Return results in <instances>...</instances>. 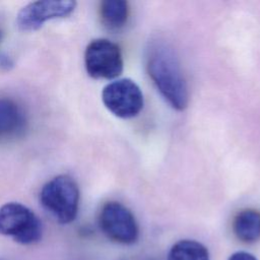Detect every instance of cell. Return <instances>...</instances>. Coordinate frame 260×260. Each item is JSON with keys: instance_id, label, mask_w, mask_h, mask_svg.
Masks as SVG:
<instances>
[{"instance_id": "obj_1", "label": "cell", "mask_w": 260, "mask_h": 260, "mask_svg": "<svg viewBox=\"0 0 260 260\" xmlns=\"http://www.w3.org/2000/svg\"><path fill=\"white\" fill-rule=\"evenodd\" d=\"M147 71L161 95L177 110L189 101L187 83L173 48L162 41L151 42L147 50Z\"/></svg>"}, {"instance_id": "obj_2", "label": "cell", "mask_w": 260, "mask_h": 260, "mask_svg": "<svg viewBox=\"0 0 260 260\" xmlns=\"http://www.w3.org/2000/svg\"><path fill=\"white\" fill-rule=\"evenodd\" d=\"M79 189L73 178L59 175L48 181L40 192L42 206L60 223L73 221L78 212Z\"/></svg>"}, {"instance_id": "obj_3", "label": "cell", "mask_w": 260, "mask_h": 260, "mask_svg": "<svg viewBox=\"0 0 260 260\" xmlns=\"http://www.w3.org/2000/svg\"><path fill=\"white\" fill-rule=\"evenodd\" d=\"M0 235L22 245H31L42 238V222L25 205L8 202L0 207Z\"/></svg>"}, {"instance_id": "obj_4", "label": "cell", "mask_w": 260, "mask_h": 260, "mask_svg": "<svg viewBox=\"0 0 260 260\" xmlns=\"http://www.w3.org/2000/svg\"><path fill=\"white\" fill-rule=\"evenodd\" d=\"M99 224L105 236L118 244L132 245L139 238V226L133 213L120 202L110 201L104 204Z\"/></svg>"}, {"instance_id": "obj_5", "label": "cell", "mask_w": 260, "mask_h": 260, "mask_svg": "<svg viewBox=\"0 0 260 260\" xmlns=\"http://www.w3.org/2000/svg\"><path fill=\"white\" fill-rule=\"evenodd\" d=\"M84 65L89 76L95 79H113L123 71L120 48L107 39L91 41L84 52Z\"/></svg>"}, {"instance_id": "obj_6", "label": "cell", "mask_w": 260, "mask_h": 260, "mask_svg": "<svg viewBox=\"0 0 260 260\" xmlns=\"http://www.w3.org/2000/svg\"><path fill=\"white\" fill-rule=\"evenodd\" d=\"M102 100L112 114L123 119L137 116L143 108V94L139 86L129 78L107 84L103 89Z\"/></svg>"}, {"instance_id": "obj_7", "label": "cell", "mask_w": 260, "mask_h": 260, "mask_svg": "<svg viewBox=\"0 0 260 260\" xmlns=\"http://www.w3.org/2000/svg\"><path fill=\"white\" fill-rule=\"evenodd\" d=\"M75 1H35L23 6L17 13L16 24L25 31L39 29L45 22L52 19L63 18L75 9Z\"/></svg>"}, {"instance_id": "obj_8", "label": "cell", "mask_w": 260, "mask_h": 260, "mask_svg": "<svg viewBox=\"0 0 260 260\" xmlns=\"http://www.w3.org/2000/svg\"><path fill=\"white\" fill-rule=\"evenodd\" d=\"M25 126V116L21 107L13 100L0 98V138L19 135Z\"/></svg>"}, {"instance_id": "obj_9", "label": "cell", "mask_w": 260, "mask_h": 260, "mask_svg": "<svg viewBox=\"0 0 260 260\" xmlns=\"http://www.w3.org/2000/svg\"><path fill=\"white\" fill-rule=\"evenodd\" d=\"M233 232L243 243L258 242L260 240V211L252 208L241 210L234 218Z\"/></svg>"}, {"instance_id": "obj_10", "label": "cell", "mask_w": 260, "mask_h": 260, "mask_svg": "<svg viewBox=\"0 0 260 260\" xmlns=\"http://www.w3.org/2000/svg\"><path fill=\"white\" fill-rule=\"evenodd\" d=\"M129 15L128 3L123 0H105L100 5V16L105 26L119 29L125 25Z\"/></svg>"}, {"instance_id": "obj_11", "label": "cell", "mask_w": 260, "mask_h": 260, "mask_svg": "<svg viewBox=\"0 0 260 260\" xmlns=\"http://www.w3.org/2000/svg\"><path fill=\"white\" fill-rule=\"evenodd\" d=\"M167 260H209L207 248L194 240H181L169 251Z\"/></svg>"}, {"instance_id": "obj_12", "label": "cell", "mask_w": 260, "mask_h": 260, "mask_svg": "<svg viewBox=\"0 0 260 260\" xmlns=\"http://www.w3.org/2000/svg\"><path fill=\"white\" fill-rule=\"evenodd\" d=\"M228 260H257L254 255L245 251H239L230 256Z\"/></svg>"}, {"instance_id": "obj_13", "label": "cell", "mask_w": 260, "mask_h": 260, "mask_svg": "<svg viewBox=\"0 0 260 260\" xmlns=\"http://www.w3.org/2000/svg\"><path fill=\"white\" fill-rule=\"evenodd\" d=\"M2 39H3V31L0 29V42L2 41Z\"/></svg>"}, {"instance_id": "obj_14", "label": "cell", "mask_w": 260, "mask_h": 260, "mask_svg": "<svg viewBox=\"0 0 260 260\" xmlns=\"http://www.w3.org/2000/svg\"><path fill=\"white\" fill-rule=\"evenodd\" d=\"M0 260H7V259H5V258H0Z\"/></svg>"}, {"instance_id": "obj_15", "label": "cell", "mask_w": 260, "mask_h": 260, "mask_svg": "<svg viewBox=\"0 0 260 260\" xmlns=\"http://www.w3.org/2000/svg\"><path fill=\"white\" fill-rule=\"evenodd\" d=\"M123 260H124V259H123Z\"/></svg>"}]
</instances>
